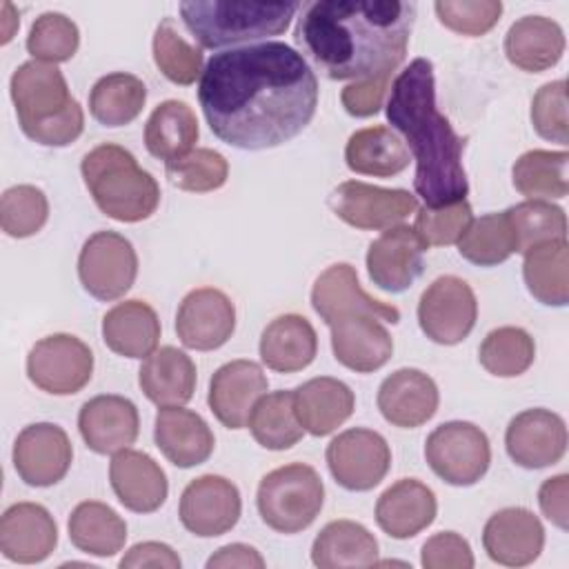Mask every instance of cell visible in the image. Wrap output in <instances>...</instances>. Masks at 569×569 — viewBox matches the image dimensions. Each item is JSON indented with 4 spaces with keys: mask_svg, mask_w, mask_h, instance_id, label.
Here are the masks:
<instances>
[{
    "mask_svg": "<svg viewBox=\"0 0 569 569\" xmlns=\"http://www.w3.org/2000/svg\"><path fill=\"white\" fill-rule=\"evenodd\" d=\"M198 100L213 136L260 151L296 138L318 107V80L300 51L258 42L218 51L202 69Z\"/></svg>",
    "mask_w": 569,
    "mask_h": 569,
    "instance_id": "1",
    "label": "cell"
},
{
    "mask_svg": "<svg viewBox=\"0 0 569 569\" xmlns=\"http://www.w3.org/2000/svg\"><path fill=\"white\" fill-rule=\"evenodd\" d=\"M416 2L320 0L298 18L296 42L331 80L391 76L405 60Z\"/></svg>",
    "mask_w": 569,
    "mask_h": 569,
    "instance_id": "2",
    "label": "cell"
},
{
    "mask_svg": "<svg viewBox=\"0 0 569 569\" xmlns=\"http://www.w3.org/2000/svg\"><path fill=\"white\" fill-rule=\"evenodd\" d=\"M387 120L398 129L416 160L413 189L425 207H447L469 193L462 167V138L438 111L433 64L416 58L391 82L385 104Z\"/></svg>",
    "mask_w": 569,
    "mask_h": 569,
    "instance_id": "3",
    "label": "cell"
},
{
    "mask_svg": "<svg viewBox=\"0 0 569 569\" xmlns=\"http://www.w3.org/2000/svg\"><path fill=\"white\" fill-rule=\"evenodd\" d=\"M18 124L27 138L44 147H67L84 129V113L71 98L67 80L56 64L27 60L9 82Z\"/></svg>",
    "mask_w": 569,
    "mask_h": 569,
    "instance_id": "4",
    "label": "cell"
},
{
    "mask_svg": "<svg viewBox=\"0 0 569 569\" xmlns=\"http://www.w3.org/2000/svg\"><path fill=\"white\" fill-rule=\"evenodd\" d=\"M80 173L96 207L111 220L140 222L153 216L160 202L156 178L120 144H98L84 153Z\"/></svg>",
    "mask_w": 569,
    "mask_h": 569,
    "instance_id": "5",
    "label": "cell"
},
{
    "mask_svg": "<svg viewBox=\"0 0 569 569\" xmlns=\"http://www.w3.org/2000/svg\"><path fill=\"white\" fill-rule=\"evenodd\" d=\"M300 2H180V18L187 31L204 49H222L280 36L289 29Z\"/></svg>",
    "mask_w": 569,
    "mask_h": 569,
    "instance_id": "6",
    "label": "cell"
},
{
    "mask_svg": "<svg viewBox=\"0 0 569 569\" xmlns=\"http://www.w3.org/2000/svg\"><path fill=\"white\" fill-rule=\"evenodd\" d=\"M262 522L278 533L307 529L325 505V485L318 471L302 462H291L269 471L256 493Z\"/></svg>",
    "mask_w": 569,
    "mask_h": 569,
    "instance_id": "7",
    "label": "cell"
},
{
    "mask_svg": "<svg viewBox=\"0 0 569 569\" xmlns=\"http://www.w3.org/2000/svg\"><path fill=\"white\" fill-rule=\"evenodd\" d=\"M431 471L453 487L476 485L489 469L491 447L487 433L473 422L451 420L438 425L425 442Z\"/></svg>",
    "mask_w": 569,
    "mask_h": 569,
    "instance_id": "8",
    "label": "cell"
},
{
    "mask_svg": "<svg viewBox=\"0 0 569 569\" xmlns=\"http://www.w3.org/2000/svg\"><path fill=\"white\" fill-rule=\"evenodd\" d=\"M138 256L133 244L116 231H96L78 256V278L96 300H118L136 282Z\"/></svg>",
    "mask_w": 569,
    "mask_h": 569,
    "instance_id": "9",
    "label": "cell"
},
{
    "mask_svg": "<svg viewBox=\"0 0 569 569\" xmlns=\"http://www.w3.org/2000/svg\"><path fill=\"white\" fill-rule=\"evenodd\" d=\"M93 373L91 349L71 333H53L38 340L27 356L29 380L53 396L78 393Z\"/></svg>",
    "mask_w": 569,
    "mask_h": 569,
    "instance_id": "10",
    "label": "cell"
},
{
    "mask_svg": "<svg viewBox=\"0 0 569 569\" xmlns=\"http://www.w3.org/2000/svg\"><path fill=\"white\" fill-rule=\"evenodd\" d=\"M478 318L473 289L458 276L436 278L420 296L418 325L422 333L438 345L462 342Z\"/></svg>",
    "mask_w": 569,
    "mask_h": 569,
    "instance_id": "11",
    "label": "cell"
},
{
    "mask_svg": "<svg viewBox=\"0 0 569 569\" xmlns=\"http://www.w3.org/2000/svg\"><path fill=\"white\" fill-rule=\"evenodd\" d=\"M325 458L333 480L347 491H369L378 487L391 467L387 440L378 431L362 427L338 433L329 442Z\"/></svg>",
    "mask_w": 569,
    "mask_h": 569,
    "instance_id": "12",
    "label": "cell"
},
{
    "mask_svg": "<svg viewBox=\"0 0 569 569\" xmlns=\"http://www.w3.org/2000/svg\"><path fill=\"white\" fill-rule=\"evenodd\" d=\"M333 213L356 229H389L418 209V200L407 189H382L360 180L338 184L329 198Z\"/></svg>",
    "mask_w": 569,
    "mask_h": 569,
    "instance_id": "13",
    "label": "cell"
},
{
    "mask_svg": "<svg viewBox=\"0 0 569 569\" xmlns=\"http://www.w3.org/2000/svg\"><path fill=\"white\" fill-rule=\"evenodd\" d=\"M242 500L238 487L222 476H200L191 480L182 496L178 516L187 531L200 538L227 533L240 520Z\"/></svg>",
    "mask_w": 569,
    "mask_h": 569,
    "instance_id": "14",
    "label": "cell"
},
{
    "mask_svg": "<svg viewBox=\"0 0 569 569\" xmlns=\"http://www.w3.org/2000/svg\"><path fill=\"white\" fill-rule=\"evenodd\" d=\"M429 247L409 224L385 229L367 249V271L371 282L389 293L407 291L425 269Z\"/></svg>",
    "mask_w": 569,
    "mask_h": 569,
    "instance_id": "15",
    "label": "cell"
},
{
    "mask_svg": "<svg viewBox=\"0 0 569 569\" xmlns=\"http://www.w3.org/2000/svg\"><path fill=\"white\" fill-rule=\"evenodd\" d=\"M73 460L67 431L53 422L24 427L13 442V467L29 487H51L60 482Z\"/></svg>",
    "mask_w": 569,
    "mask_h": 569,
    "instance_id": "16",
    "label": "cell"
},
{
    "mask_svg": "<svg viewBox=\"0 0 569 569\" xmlns=\"http://www.w3.org/2000/svg\"><path fill=\"white\" fill-rule=\"evenodd\" d=\"M236 329V307L231 298L213 287L189 291L176 313V333L187 349L213 351L222 347Z\"/></svg>",
    "mask_w": 569,
    "mask_h": 569,
    "instance_id": "17",
    "label": "cell"
},
{
    "mask_svg": "<svg viewBox=\"0 0 569 569\" xmlns=\"http://www.w3.org/2000/svg\"><path fill=\"white\" fill-rule=\"evenodd\" d=\"M311 307L327 325H331L338 318L358 316V313L373 316L391 325L400 320L398 307L371 298L360 287L356 269L347 262L331 264L316 278L311 289Z\"/></svg>",
    "mask_w": 569,
    "mask_h": 569,
    "instance_id": "18",
    "label": "cell"
},
{
    "mask_svg": "<svg viewBox=\"0 0 569 569\" xmlns=\"http://www.w3.org/2000/svg\"><path fill=\"white\" fill-rule=\"evenodd\" d=\"M509 458L525 469L560 462L567 451V425L549 409H527L511 418L505 431Z\"/></svg>",
    "mask_w": 569,
    "mask_h": 569,
    "instance_id": "19",
    "label": "cell"
},
{
    "mask_svg": "<svg viewBox=\"0 0 569 569\" xmlns=\"http://www.w3.org/2000/svg\"><path fill=\"white\" fill-rule=\"evenodd\" d=\"M267 376L253 360H231L216 369L209 382V409L227 429H242L256 402L267 393Z\"/></svg>",
    "mask_w": 569,
    "mask_h": 569,
    "instance_id": "20",
    "label": "cell"
},
{
    "mask_svg": "<svg viewBox=\"0 0 569 569\" xmlns=\"http://www.w3.org/2000/svg\"><path fill=\"white\" fill-rule=\"evenodd\" d=\"M482 547L487 556L505 567L531 565L545 547V529L540 518L525 507H507L496 511L482 529Z\"/></svg>",
    "mask_w": 569,
    "mask_h": 569,
    "instance_id": "21",
    "label": "cell"
},
{
    "mask_svg": "<svg viewBox=\"0 0 569 569\" xmlns=\"http://www.w3.org/2000/svg\"><path fill=\"white\" fill-rule=\"evenodd\" d=\"M78 429L91 451L100 456L118 453L136 442L140 416L129 398L102 393L82 405L78 413Z\"/></svg>",
    "mask_w": 569,
    "mask_h": 569,
    "instance_id": "22",
    "label": "cell"
},
{
    "mask_svg": "<svg viewBox=\"0 0 569 569\" xmlns=\"http://www.w3.org/2000/svg\"><path fill=\"white\" fill-rule=\"evenodd\" d=\"M58 545V525L38 502H16L0 518V551L7 560L36 565Z\"/></svg>",
    "mask_w": 569,
    "mask_h": 569,
    "instance_id": "23",
    "label": "cell"
},
{
    "mask_svg": "<svg viewBox=\"0 0 569 569\" xmlns=\"http://www.w3.org/2000/svg\"><path fill=\"white\" fill-rule=\"evenodd\" d=\"M440 393L431 376L420 369H398L378 389V409L387 422L400 429H416L433 418Z\"/></svg>",
    "mask_w": 569,
    "mask_h": 569,
    "instance_id": "24",
    "label": "cell"
},
{
    "mask_svg": "<svg viewBox=\"0 0 569 569\" xmlns=\"http://www.w3.org/2000/svg\"><path fill=\"white\" fill-rule=\"evenodd\" d=\"M109 482L122 507L136 513L160 509L169 493L162 467L144 451L122 449L109 462Z\"/></svg>",
    "mask_w": 569,
    "mask_h": 569,
    "instance_id": "25",
    "label": "cell"
},
{
    "mask_svg": "<svg viewBox=\"0 0 569 569\" xmlns=\"http://www.w3.org/2000/svg\"><path fill=\"white\" fill-rule=\"evenodd\" d=\"M333 358L356 371L371 373L385 367L393 353V338L373 316H347L329 325Z\"/></svg>",
    "mask_w": 569,
    "mask_h": 569,
    "instance_id": "26",
    "label": "cell"
},
{
    "mask_svg": "<svg viewBox=\"0 0 569 569\" xmlns=\"http://www.w3.org/2000/svg\"><path fill=\"white\" fill-rule=\"evenodd\" d=\"M153 440L160 453L180 469L202 465L213 453V431L204 418L184 407H160L153 425Z\"/></svg>",
    "mask_w": 569,
    "mask_h": 569,
    "instance_id": "27",
    "label": "cell"
},
{
    "mask_svg": "<svg viewBox=\"0 0 569 569\" xmlns=\"http://www.w3.org/2000/svg\"><path fill=\"white\" fill-rule=\"evenodd\" d=\"M436 511L433 491L416 478H402L378 498L376 522L387 536L407 540L427 529L436 520Z\"/></svg>",
    "mask_w": 569,
    "mask_h": 569,
    "instance_id": "28",
    "label": "cell"
},
{
    "mask_svg": "<svg viewBox=\"0 0 569 569\" xmlns=\"http://www.w3.org/2000/svg\"><path fill=\"white\" fill-rule=\"evenodd\" d=\"M356 396L338 378L320 376L293 389V409L305 431L316 438L329 436L353 413Z\"/></svg>",
    "mask_w": 569,
    "mask_h": 569,
    "instance_id": "29",
    "label": "cell"
},
{
    "mask_svg": "<svg viewBox=\"0 0 569 569\" xmlns=\"http://www.w3.org/2000/svg\"><path fill=\"white\" fill-rule=\"evenodd\" d=\"M196 365L193 360L167 345L144 358L138 371V385L142 393L158 407H182L196 391Z\"/></svg>",
    "mask_w": 569,
    "mask_h": 569,
    "instance_id": "30",
    "label": "cell"
},
{
    "mask_svg": "<svg viewBox=\"0 0 569 569\" xmlns=\"http://www.w3.org/2000/svg\"><path fill=\"white\" fill-rule=\"evenodd\" d=\"M565 53L562 27L545 16L516 20L505 36L507 60L529 73H540L558 64Z\"/></svg>",
    "mask_w": 569,
    "mask_h": 569,
    "instance_id": "31",
    "label": "cell"
},
{
    "mask_svg": "<svg viewBox=\"0 0 569 569\" xmlns=\"http://www.w3.org/2000/svg\"><path fill=\"white\" fill-rule=\"evenodd\" d=\"M318 353V336L311 322L298 313L273 318L260 336V358L278 373L302 371Z\"/></svg>",
    "mask_w": 569,
    "mask_h": 569,
    "instance_id": "32",
    "label": "cell"
},
{
    "mask_svg": "<svg viewBox=\"0 0 569 569\" xmlns=\"http://www.w3.org/2000/svg\"><path fill=\"white\" fill-rule=\"evenodd\" d=\"M102 340L118 356L147 358L160 340L158 313L142 300L118 302L102 318Z\"/></svg>",
    "mask_w": 569,
    "mask_h": 569,
    "instance_id": "33",
    "label": "cell"
},
{
    "mask_svg": "<svg viewBox=\"0 0 569 569\" xmlns=\"http://www.w3.org/2000/svg\"><path fill=\"white\" fill-rule=\"evenodd\" d=\"M311 560L320 569H351L378 565V540L353 520H331L311 545Z\"/></svg>",
    "mask_w": 569,
    "mask_h": 569,
    "instance_id": "34",
    "label": "cell"
},
{
    "mask_svg": "<svg viewBox=\"0 0 569 569\" xmlns=\"http://www.w3.org/2000/svg\"><path fill=\"white\" fill-rule=\"evenodd\" d=\"M200 129L193 109L182 100L160 102L144 124L147 151L164 162L178 160L193 151Z\"/></svg>",
    "mask_w": 569,
    "mask_h": 569,
    "instance_id": "35",
    "label": "cell"
},
{
    "mask_svg": "<svg viewBox=\"0 0 569 569\" xmlns=\"http://www.w3.org/2000/svg\"><path fill=\"white\" fill-rule=\"evenodd\" d=\"M345 162L360 176L391 178L409 167V151L391 129L367 127L349 136Z\"/></svg>",
    "mask_w": 569,
    "mask_h": 569,
    "instance_id": "36",
    "label": "cell"
},
{
    "mask_svg": "<svg viewBox=\"0 0 569 569\" xmlns=\"http://www.w3.org/2000/svg\"><path fill=\"white\" fill-rule=\"evenodd\" d=\"M69 540L76 549L89 556H116L127 540L124 520L104 502H80L69 516Z\"/></svg>",
    "mask_w": 569,
    "mask_h": 569,
    "instance_id": "37",
    "label": "cell"
},
{
    "mask_svg": "<svg viewBox=\"0 0 569 569\" xmlns=\"http://www.w3.org/2000/svg\"><path fill=\"white\" fill-rule=\"evenodd\" d=\"M567 240L538 244L525 253L522 278L527 291L542 305L565 307L569 300Z\"/></svg>",
    "mask_w": 569,
    "mask_h": 569,
    "instance_id": "38",
    "label": "cell"
},
{
    "mask_svg": "<svg viewBox=\"0 0 569 569\" xmlns=\"http://www.w3.org/2000/svg\"><path fill=\"white\" fill-rule=\"evenodd\" d=\"M147 102V87L138 76L116 71L102 76L89 93V111L102 127L133 122Z\"/></svg>",
    "mask_w": 569,
    "mask_h": 569,
    "instance_id": "39",
    "label": "cell"
},
{
    "mask_svg": "<svg viewBox=\"0 0 569 569\" xmlns=\"http://www.w3.org/2000/svg\"><path fill=\"white\" fill-rule=\"evenodd\" d=\"M569 153L562 151H547V149H531L525 151L511 169V180L518 193L527 200H553L565 198L569 191L567 178Z\"/></svg>",
    "mask_w": 569,
    "mask_h": 569,
    "instance_id": "40",
    "label": "cell"
},
{
    "mask_svg": "<svg viewBox=\"0 0 569 569\" xmlns=\"http://www.w3.org/2000/svg\"><path fill=\"white\" fill-rule=\"evenodd\" d=\"M247 425L253 440L271 451L291 449L305 433L293 409V391L282 389L264 393L256 402Z\"/></svg>",
    "mask_w": 569,
    "mask_h": 569,
    "instance_id": "41",
    "label": "cell"
},
{
    "mask_svg": "<svg viewBox=\"0 0 569 569\" xmlns=\"http://www.w3.org/2000/svg\"><path fill=\"white\" fill-rule=\"evenodd\" d=\"M505 213L513 231L516 253H527L545 242L567 240V216L558 204L547 200H525L509 207Z\"/></svg>",
    "mask_w": 569,
    "mask_h": 569,
    "instance_id": "42",
    "label": "cell"
},
{
    "mask_svg": "<svg viewBox=\"0 0 569 569\" xmlns=\"http://www.w3.org/2000/svg\"><path fill=\"white\" fill-rule=\"evenodd\" d=\"M456 244L458 253L478 267H496L516 253L513 231L505 211L471 220Z\"/></svg>",
    "mask_w": 569,
    "mask_h": 569,
    "instance_id": "43",
    "label": "cell"
},
{
    "mask_svg": "<svg viewBox=\"0 0 569 569\" xmlns=\"http://www.w3.org/2000/svg\"><path fill=\"white\" fill-rule=\"evenodd\" d=\"M536 358L533 338L520 327H498L489 331L478 349L480 365L498 378L525 373Z\"/></svg>",
    "mask_w": 569,
    "mask_h": 569,
    "instance_id": "44",
    "label": "cell"
},
{
    "mask_svg": "<svg viewBox=\"0 0 569 569\" xmlns=\"http://www.w3.org/2000/svg\"><path fill=\"white\" fill-rule=\"evenodd\" d=\"M153 62L173 84H193L202 76V49L189 44L176 22L164 18L153 33Z\"/></svg>",
    "mask_w": 569,
    "mask_h": 569,
    "instance_id": "45",
    "label": "cell"
},
{
    "mask_svg": "<svg viewBox=\"0 0 569 569\" xmlns=\"http://www.w3.org/2000/svg\"><path fill=\"white\" fill-rule=\"evenodd\" d=\"M80 44L78 24L58 11L38 16L27 36V51L33 60L58 64L73 58Z\"/></svg>",
    "mask_w": 569,
    "mask_h": 569,
    "instance_id": "46",
    "label": "cell"
},
{
    "mask_svg": "<svg viewBox=\"0 0 569 569\" xmlns=\"http://www.w3.org/2000/svg\"><path fill=\"white\" fill-rule=\"evenodd\" d=\"M164 173L169 182L182 191L207 193L220 189L227 182L229 162L213 149L196 147L187 156L164 162Z\"/></svg>",
    "mask_w": 569,
    "mask_h": 569,
    "instance_id": "47",
    "label": "cell"
},
{
    "mask_svg": "<svg viewBox=\"0 0 569 569\" xmlns=\"http://www.w3.org/2000/svg\"><path fill=\"white\" fill-rule=\"evenodd\" d=\"M49 218V202L33 184L9 187L0 198V227L11 238L38 233Z\"/></svg>",
    "mask_w": 569,
    "mask_h": 569,
    "instance_id": "48",
    "label": "cell"
},
{
    "mask_svg": "<svg viewBox=\"0 0 569 569\" xmlns=\"http://www.w3.org/2000/svg\"><path fill=\"white\" fill-rule=\"evenodd\" d=\"M473 220L471 204L467 200L447 207H422L416 209L413 231L427 247L456 244Z\"/></svg>",
    "mask_w": 569,
    "mask_h": 569,
    "instance_id": "49",
    "label": "cell"
},
{
    "mask_svg": "<svg viewBox=\"0 0 569 569\" xmlns=\"http://www.w3.org/2000/svg\"><path fill=\"white\" fill-rule=\"evenodd\" d=\"M433 9L440 24L469 38L485 36L502 16L500 0H438Z\"/></svg>",
    "mask_w": 569,
    "mask_h": 569,
    "instance_id": "50",
    "label": "cell"
},
{
    "mask_svg": "<svg viewBox=\"0 0 569 569\" xmlns=\"http://www.w3.org/2000/svg\"><path fill=\"white\" fill-rule=\"evenodd\" d=\"M531 124L545 140L569 144V116H567V82L553 80L542 84L531 100Z\"/></svg>",
    "mask_w": 569,
    "mask_h": 569,
    "instance_id": "51",
    "label": "cell"
},
{
    "mask_svg": "<svg viewBox=\"0 0 569 569\" xmlns=\"http://www.w3.org/2000/svg\"><path fill=\"white\" fill-rule=\"evenodd\" d=\"M420 565L425 569H471L473 553L469 542L456 531L433 533L420 551Z\"/></svg>",
    "mask_w": 569,
    "mask_h": 569,
    "instance_id": "52",
    "label": "cell"
},
{
    "mask_svg": "<svg viewBox=\"0 0 569 569\" xmlns=\"http://www.w3.org/2000/svg\"><path fill=\"white\" fill-rule=\"evenodd\" d=\"M389 84H391V76H380V78H369V80H358L347 84L340 93L345 111L356 118L376 116L382 107Z\"/></svg>",
    "mask_w": 569,
    "mask_h": 569,
    "instance_id": "53",
    "label": "cell"
},
{
    "mask_svg": "<svg viewBox=\"0 0 569 569\" xmlns=\"http://www.w3.org/2000/svg\"><path fill=\"white\" fill-rule=\"evenodd\" d=\"M538 502L545 518L558 529H569V476L558 473L540 485Z\"/></svg>",
    "mask_w": 569,
    "mask_h": 569,
    "instance_id": "54",
    "label": "cell"
},
{
    "mask_svg": "<svg viewBox=\"0 0 569 569\" xmlns=\"http://www.w3.org/2000/svg\"><path fill=\"white\" fill-rule=\"evenodd\" d=\"M122 569H144V567H158V569H180L178 553L164 545V542H138L133 545L124 558L120 560Z\"/></svg>",
    "mask_w": 569,
    "mask_h": 569,
    "instance_id": "55",
    "label": "cell"
},
{
    "mask_svg": "<svg viewBox=\"0 0 569 569\" xmlns=\"http://www.w3.org/2000/svg\"><path fill=\"white\" fill-rule=\"evenodd\" d=\"M209 569H227V567H242V569H262L264 567V558L249 545L242 542H233V545H224L220 547L209 560H207Z\"/></svg>",
    "mask_w": 569,
    "mask_h": 569,
    "instance_id": "56",
    "label": "cell"
},
{
    "mask_svg": "<svg viewBox=\"0 0 569 569\" xmlns=\"http://www.w3.org/2000/svg\"><path fill=\"white\" fill-rule=\"evenodd\" d=\"M18 24H20L18 13L9 2H4L2 4V44H7L13 38V31L18 29Z\"/></svg>",
    "mask_w": 569,
    "mask_h": 569,
    "instance_id": "57",
    "label": "cell"
}]
</instances>
